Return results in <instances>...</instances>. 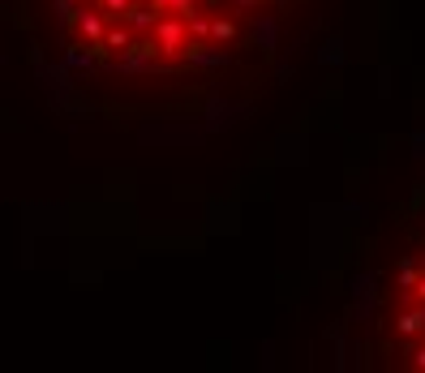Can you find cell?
I'll list each match as a JSON object with an SVG mask.
<instances>
[{
    "instance_id": "cell-4",
    "label": "cell",
    "mask_w": 425,
    "mask_h": 373,
    "mask_svg": "<svg viewBox=\"0 0 425 373\" xmlns=\"http://www.w3.org/2000/svg\"><path fill=\"white\" fill-rule=\"evenodd\" d=\"M99 48H103V52H129V48H134V39H129V31H125V26H112L108 35L99 39Z\"/></svg>"
},
{
    "instance_id": "cell-8",
    "label": "cell",
    "mask_w": 425,
    "mask_h": 373,
    "mask_svg": "<svg viewBox=\"0 0 425 373\" xmlns=\"http://www.w3.org/2000/svg\"><path fill=\"white\" fill-rule=\"evenodd\" d=\"M189 31H193V39H206L210 31H215V22H206L202 13H193V18H189Z\"/></svg>"
},
{
    "instance_id": "cell-3",
    "label": "cell",
    "mask_w": 425,
    "mask_h": 373,
    "mask_svg": "<svg viewBox=\"0 0 425 373\" xmlns=\"http://www.w3.org/2000/svg\"><path fill=\"white\" fill-rule=\"evenodd\" d=\"M77 35H86L90 43H99L103 35H108V26H103L99 13H86V9H82V13H77Z\"/></svg>"
},
{
    "instance_id": "cell-10",
    "label": "cell",
    "mask_w": 425,
    "mask_h": 373,
    "mask_svg": "<svg viewBox=\"0 0 425 373\" xmlns=\"http://www.w3.org/2000/svg\"><path fill=\"white\" fill-rule=\"evenodd\" d=\"M416 279H421L416 262H404V271H399V283H404V288H416Z\"/></svg>"
},
{
    "instance_id": "cell-6",
    "label": "cell",
    "mask_w": 425,
    "mask_h": 373,
    "mask_svg": "<svg viewBox=\"0 0 425 373\" xmlns=\"http://www.w3.org/2000/svg\"><path fill=\"white\" fill-rule=\"evenodd\" d=\"M163 9H172V13H181V18H193V13H198V0H163Z\"/></svg>"
},
{
    "instance_id": "cell-13",
    "label": "cell",
    "mask_w": 425,
    "mask_h": 373,
    "mask_svg": "<svg viewBox=\"0 0 425 373\" xmlns=\"http://www.w3.org/2000/svg\"><path fill=\"white\" fill-rule=\"evenodd\" d=\"M237 5H241V9H254V5H262V0H237Z\"/></svg>"
},
{
    "instance_id": "cell-12",
    "label": "cell",
    "mask_w": 425,
    "mask_h": 373,
    "mask_svg": "<svg viewBox=\"0 0 425 373\" xmlns=\"http://www.w3.org/2000/svg\"><path fill=\"white\" fill-rule=\"evenodd\" d=\"M412 292H416V301H421V305H425V275H421V279H416V288H412Z\"/></svg>"
},
{
    "instance_id": "cell-5",
    "label": "cell",
    "mask_w": 425,
    "mask_h": 373,
    "mask_svg": "<svg viewBox=\"0 0 425 373\" xmlns=\"http://www.w3.org/2000/svg\"><path fill=\"white\" fill-rule=\"evenodd\" d=\"M425 326V309H412V313H399L395 318V330L399 335H412V330H421Z\"/></svg>"
},
{
    "instance_id": "cell-1",
    "label": "cell",
    "mask_w": 425,
    "mask_h": 373,
    "mask_svg": "<svg viewBox=\"0 0 425 373\" xmlns=\"http://www.w3.org/2000/svg\"><path fill=\"white\" fill-rule=\"evenodd\" d=\"M185 31H189V18H159V26L151 31L155 35V43H159V52H185L189 43H185Z\"/></svg>"
},
{
    "instance_id": "cell-14",
    "label": "cell",
    "mask_w": 425,
    "mask_h": 373,
    "mask_svg": "<svg viewBox=\"0 0 425 373\" xmlns=\"http://www.w3.org/2000/svg\"><path fill=\"white\" fill-rule=\"evenodd\" d=\"M412 360H416V364H421V369H425V347H421V352H416V356H412Z\"/></svg>"
},
{
    "instance_id": "cell-7",
    "label": "cell",
    "mask_w": 425,
    "mask_h": 373,
    "mask_svg": "<svg viewBox=\"0 0 425 373\" xmlns=\"http://www.w3.org/2000/svg\"><path fill=\"white\" fill-rule=\"evenodd\" d=\"M210 35H215L220 43H232V39H237V22H228V18H220V22H215V31H210Z\"/></svg>"
},
{
    "instance_id": "cell-2",
    "label": "cell",
    "mask_w": 425,
    "mask_h": 373,
    "mask_svg": "<svg viewBox=\"0 0 425 373\" xmlns=\"http://www.w3.org/2000/svg\"><path fill=\"white\" fill-rule=\"evenodd\" d=\"M155 13H159V5H138V9H129V13H125V22H129V31L146 35V31H155V26H159V22H155Z\"/></svg>"
},
{
    "instance_id": "cell-11",
    "label": "cell",
    "mask_w": 425,
    "mask_h": 373,
    "mask_svg": "<svg viewBox=\"0 0 425 373\" xmlns=\"http://www.w3.org/2000/svg\"><path fill=\"white\" fill-rule=\"evenodd\" d=\"M69 65H77V69L90 65V52H69Z\"/></svg>"
},
{
    "instance_id": "cell-9",
    "label": "cell",
    "mask_w": 425,
    "mask_h": 373,
    "mask_svg": "<svg viewBox=\"0 0 425 373\" xmlns=\"http://www.w3.org/2000/svg\"><path fill=\"white\" fill-rule=\"evenodd\" d=\"M103 5V13H117V18H125L129 9H134V0H99Z\"/></svg>"
}]
</instances>
